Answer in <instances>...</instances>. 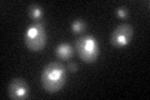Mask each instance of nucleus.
<instances>
[{
	"label": "nucleus",
	"mask_w": 150,
	"mask_h": 100,
	"mask_svg": "<svg viewBox=\"0 0 150 100\" xmlns=\"http://www.w3.org/2000/svg\"><path fill=\"white\" fill-rule=\"evenodd\" d=\"M75 51L83 61L94 63L99 56V44L98 40L91 35H83L75 43Z\"/></svg>",
	"instance_id": "7ed1b4c3"
},
{
	"label": "nucleus",
	"mask_w": 150,
	"mask_h": 100,
	"mask_svg": "<svg viewBox=\"0 0 150 100\" xmlns=\"http://www.w3.org/2000/svg\"><path fill=\"white\" fill-rule=\"evenodd\" d=\"M115 13H116V15H118L120 19L128 18V9H126L125 6H119V8L115 10Z\"/></svg>",
	"instance_id": "1a4fd4ad"
},
{
	"label": "nucleus",
	"mask_w": 150,
	"mask_h": 100,
	"mask_svg": "<svg viewBox=\"0 0 150 100\" xmlns=\"http://www.w3.org/2000/svg\"><path fill=\"white\" fill-rule=\"evenodd\" d=\"M67 70H69L70 73H76L78 71V64L75 61H69L67 65Z\"/></svg>",
	"instance_id": "9d476101"
},
{
	"label": "nucleus",
	"mask_w": 150,
	"mask_h": 100,
	"mask_svg": "<svg viewBox=\"0 0 150 100\" xmlns=\"http://www.w3.org/2000/svg\"><path fill=\"white\" fill-rule=\"evenodd\" d=\"M9 96L14 100H23L29 96V85L21 78H15L11 80L8 88Z\"/></svg>",
	"instance_id": "39448f33"
},
{
	"label": "nucleus",
	"mask_w": 150,
	"mask_h": 100,
	"mask_svg": "<svg viewBox=\"0 0 150 100\" xmlns=\"http://www.w3.org/2000/svg\"><path fill=\"white\" fill-rule=\"evenodd\" d=\"M29 15L34 21H41L43 20V9L38 4H31L29 6Z\"/></svg>",
	"instance_id": "0eeeda50"
},
{
	"label": "nucleus",
	"mask_w": 150,
	"mask_h": 100,
	"mask_svg": "<svg viewBox=\"0 0 150 100\" xmlns=\"http://www.w3.org/2000/svg\"><path fill=\"white\" fill-rule=\"evenodd\" d=\"M85 28H86V23L84 20H81V19H76V20H74L71 24V30H73V33H75V34L81 33Z\"/></svg>",
	"instance_id": "6e6552de"
},
{
	"label": "nucleus",
	"mask_w": 150,
	"mask_h": 100,
	"mask_svg": "<svg viewBox=\"0 0 150 100\" xmlns=\"http://www.w3.org/2000/svg\"><path fill=\"white\" fill-rule=\"evenodd\" d=\"M55 54L60 60H69L74 54V49L69 43H62L55 48Z\"/></svg>",
	"instance_id": "423d86ee"
},
{
	"label": "nucleus",
	"mask_w": 150,
	"mask_h": 100,
	"mask_svg": "<svg viewBox=\"0 0 150 100\" xmlns=\"http://www.w3.org/2000/svg\"><path fill=\"white\" fill-rule=\"evenodd\" d=\"M67 79V69L59 61L49 63L41 73V85L48 93H58L65 85Z\"/></svg>",
	"instance_id": "f257e3e1"
},
{
	"label": "nucleus",
	"mask_w": 150,
	"mask_h": 100,
	"mask_svg": "<svg viewBox=\"0 0 150 100\" xmlns=\"http://www.w3.org/2000/svg\"><path fill=\"white\" fill-rule=\"evenodd\" d=\"M48 35L44 21H34L24 34V44L30 51H41L46 45Z\"/></svg>",
	"instance_id": "f03ea898"
},
{
	"label": "nucleus",
	"mask_w": 150,
	"mask_h": 100,
	"mask_svg": "<svg viewBox=\"0 0 150 100\" xmlns=\"http://www.w3.org/2000/svg\"><path fill=\"white\" fill-rule=\"evenodd\" d=\"M134 35V28L130 24H120L114 29L110 38L112 46L115 48H124L130 44Z\"/></svg>",
	"instance_id": "20e7f679"
}]
</instances>
